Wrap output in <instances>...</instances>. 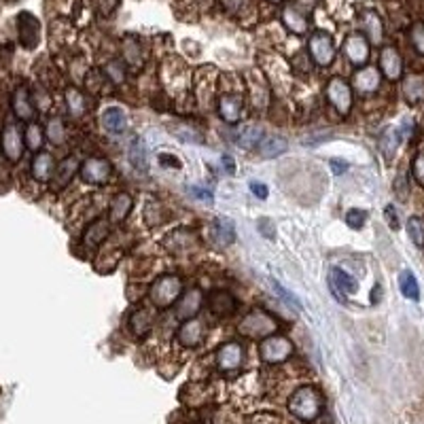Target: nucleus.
I'll list each match as a JSON object with an SVG mask.
<instances>
[{
    "label": "nucleus",
    "instance_id": "obj_47",
    "mask_svg": "<svg viewBox=\"0 0 424 424\" xmlns=\"http://www.w3.org/2000/svg\"><path fill=\"white\" fill-rule=\"evenodd\" d=\"M159 162H162V166H170V168H180V159L170 155V153H164V155H159Z\"/></svg>",
    "mask_w": 424,
    "mask_h": 424
},
{
    "label": "nucleus",
    "instance_id": "obj_30",
    "mask_svg": "<svg viewBox=\"0 0 424 424\" xmlns=\"http://www.w3.org/2000/svg\"><path fill=\"white\" fill-rule=\"evenodd\" d=\"M399 142H401V136H399V131H396L394 127H388L382 138H380V151L386 159H392L396 149H399Z\"/></svg>",
    "mask_w": 424,
    "mask_h": 424
},
{
    "label": "nucleus",
    "instance_id": "obj_6",
    "mask_svg": "<svg viewBox=\"0 0 424 424\" xmlns=\"http://www.w3.org/2000/svg\"><path fill=\"white\" fill-rule=\"evenodd\" d=\"M327 100L333 109L339 113V115H348L350 109H352V87L343 81L339 76H333L331 81L327 83Z\"/></svg>",
    "mask_w": 424,
    "mask_h": 424
},
{
    "label": "nucleus",
    "instance_id": "obj_54",
    "mask_svg": "<svg viewBox=\"0 0 424 424\" xmlns=\"http://www.w3.org/2000/svg\"><path fill=\"white\" fill-rule=\"evenodd\" d=\"M7 3H15V0H7Z\"/></svg>",
    "mask_w": 424,
    "mask_h": 424
},
{
    "label": "nucleus",
    "instance_id": "obj_7",
    "mask_svg": "<svg viewBox=\"0 0 424 424\" xmlns=\"http://www.w3.org/2000/svg\"><path fill=\"white\" fill-rule=\"evenodd\" d=\"M81 180L87 184H106L113 176V168L111 162L104 157H89L81 166Z\"/></svg>",
    "mask_w": 424,
    "mask_h": 424
},
{
    "label": "nucleus",
    "instance_id": "obj_5",
    "mask_svg": "<svg viewBox=\"0 0 424 424\" xmlns=\"http://www.w3.org/2000/svg\"><path fill=\"white\" fill-rule=\"evenodd\" d=\"M308 49H310V56H312L316 66L325 68V66H331L335 60V43H333V36L329 32L318 30L316 34H312Z\"/></svg>",
    "mask_w": 424,
    "mask_h": 424
},
{
    "label": "nucleus",
    "instance_id": "obj_33",
    "mask_svg": "<svg viewBox=\"0 0 424 424\" xmlns=\"http://www.w3.org/2000/svg\"><path fill=\"white\" fill-rule=\"evenodd\" d=\"M43 140H45V131L39 123H30L25 127V134H23V142L30 151H41L43 147Z\"/></svg>",
    "mask_w": 424,
    "mask_h": 424
},
{
    "label": "nucleus",
    "instance_id": "obj_38",
    "mask_svg": "<svg viewBox=\"0 0 424 424\" xmlns=\"http://www.w3.org/2000/svg\"><path fill=\"white\" fill-rule=\"evenodd\" d=\"M407 235L416 246H424V221L420 217H412L407 221Z\"/></svg>",
    "mask_w": 424,
    "mask_h": 424
},
{
    "label": "nucleus",
    "instance_id": "obj_26",
    "mask_svg": "<svg viewBox=\"0 0 424 424\" xmlns=\"http://www.w3.org/2000/svg\"><path fill=\"white\" fill-rule=\"evenodd\" d=\"M78 170V162L76 157H66L64 162L56 168V172H53V180H56V187H66V184L70 182V178L74 176V172Z\"/></svg>",
    "mask_w": 424,
    "mask_h": 424
},
{
    "label": "nucleus",
    "instance_id": "obj_13",
    "mask_svg": "<svg viewBox=\"0 0 424 424\" xmlns=\"http://www.w3.org/2000/svg\"><path fill=\"white\" fill-rule=\"evenodd\" d=\"M11 106H13L15 117L21 119V121H30V119H34V115H36L32 96H30V92H28V87H25V85H19V87L13 92Z\"/></svg>",
    "mask_w": 424,
    "mask_h": 424
},
{
    "label": "nucleus",
    "instance_id": "obj_22",
    "mask_svg": "<svg viewBox=\"0 0 424 424\" xmlns=\"http://www.w3.org/2000/svg\"><path fill=\"white\" fill-rule=\"evenodd\" d=\"M219 115L223 117V121L227 123H235L237 119H240L242 115V102L240 98L235 96H221L219 98Z\"/></svg>",
    "mask_w": 424,
    "mask_h": 424
},
{
    "label": "nucleus",
    "instance_id": "obj_45",
    "mask_svg": "<svg viewBox=\"0 0 424 424\" xmlns=\"http://www.w3.org/2000/svg\"><path fill=\"white\" fill-rule=\"evenodd\" d=\"M96 3V9L102 13V15H109L115 7H117V0H94Z\"/></svg>",
    "mask_w": 424,
    "mask_h": 424
},
{
    "label": "nucleus",
    "instance_id": "obj_12",
    "mask_svg": "<svg viewBox=\"0 0 424 424\" xmlns=\"http://www.w3.org/2000/svg\"><path fill=\"white\" fill-rule=\"evenodd\" d=\"M17 25H19V43L25 49H34L41 41V25L36 17L30 13H21L17 17Z\"/></svg>",
    "mask_w": 424,
    "mask_h": 424
},
{
    "label": "nucleus",
    "instance_id": "obj_41",
    "mask_svg": "<svg viewBox=\"0 0 424 424\" xmlns=\"http://www.w3.org/2000/svg\"><path fill=\"white\" fill-rule=\"evenodd\" d=\"M365 221H367V212L361 210V208H350V210L346 212V223H348V227H352V229H361V227L365 225Z\"/></svg>",
    "mask_w": 424,
    "mask_h": 424
},
{
    "label": "nucleus",
    "instance_id": "obj_43",
    "mask_svg": "<svg viewBox=\"0 0 424 424\" xmlns=\"http://www.w3.org/2000/svg\"><path fill=\"white\" fill-rule=\"evenodd\" d=\"M412 170H414L416 180H418L420 184H424V153H422V155H418V157L414 159V166H412Z\"/></svg>",
    "mask_w": 424,
    "mask_h": 424
},
{
    "label": "nucleus",
    "instance_id": "obj_53",
    "mask_svg": "<svg viewBox=\"0 0 424 424\" xmlns=\"http://www.w3.org/2000/svg\"><path fill=\"white\" fill-rule=\"evenodd\" d=\"M270 3H282V0H270Z\"/></svg>",
    "mask_w": 424,
    "mask_h": 424
},
{
    "label": "nucleus",
    "instance_id": "obj_10",
    "mask_svg": "<svg viewBox=\"0 0 424 424\" xmlns=\"http://www.w3.org/2000/svg\"><path fill=\"white\" fill-rule=\"evenodd\" d=\"M329 288L333 297L343 304L346 299H343V293H357L359 290V282L354 276H350L348 272H343L341 268H333L331 270V282H329Z\"/></svg>",
    "mask_w": 424,
    "mask_h": 424
},
{
    "label": "nucleus",
    "instance_id": "obj_23",
    "mask_svg": "<svg viewBox=\"0 0 424 424\" xmlns=\"http://www.w3.org/2000/svg\"><path fill=\"white\" fill-rule=\"evenodd\" d=\"M153 321H155L153 312H151L149 308H140V310H136L134 314H131V318H129V329H131V333H134L136 337H142V335H147V333L151 331Z\"/></svg>",
    "mask_w": 424,
    "mask_h": 424
},
{
    "label": "nucleus",
    "instance_id": "obj_51",
    "mask_svg": "<svg viewBox=\"0 0 424 424\" xmlns=\"http://www.w3.org/2000/svg\"><path fill=\"white\" fill-rule=\"evenodd\" d=\"M223 3H225V7H227L229 11H237L240 7L246 5V0H223Z\"/></svg>",
    "mask_w": 424,
    "mask_h": 424
},
{
    "label": "nucleus",
    "instance_id": "obj_17",
    "mask_svg": "<svg viewBox=\"0 0 424 424\" xmlns=\"http://www.w3.org/2000/svg\"><path fill=\"white\" fill-rule=\"evenodd\" d=\"M202 308V290L200 288H189L187 293L182 295L180 304L176 306V318L178 321H187L193 318Z\"/></svg>",
    "mask_w": 424,
    "mask_h": 424
},
{
    "label": "nucleus",
    "instance_id": "obj_35",
    "mask_svg": "<svg viewBox=\"0 0 424 424\" xmlns=\"http://www.w3.org/2000/svg\"><path fill=\"white\" fill-rule=\"evenodd\" d=\"M66 106H68L70 115H74V117L83 115V111H85V98H83V94L78 92L76 87H68L66 89Z\"/></svg>",
    "mask_w": 424,
    "mask_h": 424
},
{
    "label": "nucleus",
    "instance_id": "obj_8",
    "mask_svg": "<svg viewBox=\"0 0 424 424\" xmlns=\"http://www.w3.org/2000/svg\"><path fill=\"white\" fill-rule=\"evenodd\" d=\"M0 147H3V153L7 157V162L11 164H17L21 155H23V149H25V142H23V136L21 131L15 123H7L3 134H0Z\"/></svg>",
    "mask_w": 424,
    "mask_h": 424
},
{
    "label": "nucleus",
    "instance_id": "obj_2",
    "mask_svg": "<svg viewBox=\"0 0 424 424\" xmlns=\"http://www.w3.org/2000/svg\"><path fill=\"white\" fill-rule=\"evenodd\" d=\"M182 290V282L178 276L174 274H166V276H159L149 290V297L157 308H170Z\"/></svg>",
    "mask_w": 424,
    "mask_h": 424
},
{
    "label": "nucleus",
    "instance_id": "obj_32",
    "mask_svg": "<svg viewBox=\"0 0 424 424\" xmlns=\"http://www.w3.org/2000/svg\"><path fill=\"white\" fill-rule=\"evenodd\" d=\"M259 145H261V155L268 157V159H274L286 151V138H280V136H268Z\"/></svg>",
    "mask_w": 424,
    "mask_h": 424
},
{
    "label": "nucleus",
    "instance_id": "obj_28",
    "mask_svg": "<svg viewBox=\"0 0 424 424\" xmlns=\"http://www.w3.org/2000/svg\"><path fill=\"white\" fill-rule=\"evenodd\" d=\"M127 157H129V164L134 166L138 172H145L149 168V164H147V147L142 145V138L136 136L134 140H131Z\"/></svg>",
    "mask_w": 424,
    "mask_h": 424
},
{
    "label": "nucleus",
    "instance_id": "obj_27",
    "mask_svg": "<svg viewBox=\"0 0 424 424\" xmlns=\"http://www.w3.org/2000/svg\"><path fill=\"white\" fill-rule=\"evenodd\" d=\"M282 21L284 25L290 30V32H295V34H304L308 30V19L306 15H301L295 7H286L282 11Z\"/></svg>",
    "mask_w": 424,
    "mask_h": 424
},
{
    "label": "nucleus",
    "instance_id": "obj_36",
    "mask_svg": "<svg viewBox=\"0 0 424 424\" xmlns=\"http://www.w3.org/2000/svg\"><path fill=\"white\" fill-rule=\"evenodd\" d=\"M235 140L242 149H251V147H257L263 140V131L259 127H244V129H240V134H237Z\"/></svg>",
    "mask_w": 424,
    "mask_h": 424
},
{
    "label": "nucleus",
    "instance_id": "obj_9",
    "mask_svg": "<svg viewBox=\"0 0 424 424\" xmlns=\"http://www.w3.org/2000/svg\"><path fill=\"white\" fill-rule=\"evenodd\" d=\"M244 361V350L237 341H227L217 352V367L219 371H235L240 369Z\"/></svg>",
    "mask_w": 424,
    "mask_h": 424
},
{
    "label": "nucleus",
    "instance_id": "obj_14",
    "mask_svg": "<svg viewBox=\"0 0 424 424\" xmlns=\"http://www.w3.org/2000/svg\"><path fill=\"white\" fill-rule=\"evenodd\" d=\"M176 339L182 348H198L204 339V323L195 321V318H187V321L180 325Z\"/></svg>",
    "mask_w": 424,
    "mask_h": 424
},
{
    "label": "nucleus",
    "instance_id": "obj_21",
    "mask_svg": "<svg viewBox=\"0 0 424 424\" xmlns=\"http://www.w3.org/2000/svg\"><path fill=\"white\" fill-rule=\"evenodd\" d=\"M109 229H111V223L106 219H98L96 223H92L87 227V231L83 233V244L87 248H96L102 244V240H106L109 237Z\"/></svg>",
    "mask_w": 424,
    "mask_h": 424
},
{
    "label": "nucleus",
    "instance_id": "obj_25",
    "mask_svg": "<svg viewBox=\"0 0 424 424\" xmlns=\"http://www.w3.org/2000/svg\"><path fill=\"white\" fill-rule=\"evenodd\" d=\"M131 204H134V200H131L129 193H119L113 198L111 202V223H121L125 221V217L129 215L131 210Z\"/></svg>",
    "mask_w": 424,
    "mask_h": 424
},
{
    "label": "nucleus",
    "instance_id": "obj_19",
    "mask_svg": "<svg viewBox=\"0 0 424 424\" xmlns=\"http://www.w3.org/2000/svg\"><path fill=\"white\" fill-rule=\"evenodd\" d=\"M102 125L109 134L121 136L125 131V113L119 106H109V109L102 113Z\"/></svg>",
    "mask_w": 424,
    "mask_h": 424
},
{
    "label": "nucleus",
    "instance_id": "obj_24",
    "mask_svg": "<svg viewBox=\"0 0 424 424\" xmlns=\"http://www.w3.org/2000/svg\"><path fill=\"white\" fill-rule=\"evenodd\" d=\"M363 25H365V32H367L369 41L374 43V45H380V43H382V36H384L382 19H380L374 11H367V13H363Z\"/></svg>",
    "mask_w": 424,
    "mask_h": 424
},
{
    "label": "nucleus",
    "instance_id": "obj_40",
    "mask_svg": "<svg viewBox=\"0 0 424 424\" xmlns=\"http://www.w3.org/2000/svg\"><path fill=\"white\" fill-rule=\"evenodd\" d=\"M410 41L414 45V49L420 53V56H424V23L416 21L412 28H410Z\"/></svg>",
    "mask_w": 424,
    "mask_h": 424
},
{
    "label": "nucleus",
    "instance_id": "obj_48",
    "mask_svg": "<svg viewBox=\"0 0 424 424\" xmlns=\"http://www.w3.org/2000/svg\"><path fill=\"white\" fill-rule=\"evenodd\" d=\"M248 187H251V191H253L257 198H261V200L268 198V187H265V184H261V182H251Z\"/></svg>",
    "mask_w": 424,
    "mask_h": 424
},
{
    "label": "nucleus",
    "instance_id": "obj_49",
    "mask_svg": "<svg viewBox=\"0 0 424 424\" xmlns=\"http://www.w3.org/2000/svg\"><path fill=\"white\" fill-rule=\"evenodd\" d=\"M384 212H386V221L390 223V227H392V229H399V221H396L394 206H386V208H384Z\"/></svg>",
    "mask_w": 424,
    "mask_h": 424
},
{
    "label": "nucleus",
    "instance_id": "obj_37",
    "mask_svg": "<svg viewBox=\"0 0 424 424\" xmlns=\"http://www.w3.org/2000/svg\"><path fill=\"white\" fill-rule=\"evenodd\" d=\"M47 138L53 142V145H62L64 138H66V127H64V121L60 117H51L49 123H47Z\"/></svg>",
    "mask_w": 424,
    "mask_h": 424
},
{
    "label": "nucleus",
    "instance_id": "obj_18",
    "mask_svg": "<svg viewBox=\"0 0 424 424\" xmlns=\"http://www.w3.org/2000/svg\"><path fill=\"white\" fill-rule=\"evenodd\" d=\"M53 172H56V159H53L51 153H36V157L32 159V166H30V174L34 180L39 182H47Z\"/></svg>",
    "mask_w": 424,
    "mask_h": 424
},
{
    "label": "nucleus",
    "instance_id": "obj_1",
    "mask_svg": "<svg viewBox=\"0 0 424 424\" xmlns=\"http://www.w3.org/2000/svg\"><path fill=\"white\" fill-rule=\"evenodd\" d=\"M288 412L304 422H312L323 412V394L314 386H301L290 394Z\"/></svg>",
    "mask_w": 424,
    "mask_h": 424
},
{
    "label": "nucleus",
    "instance_id": "obj_29",
    "mask_svg": "<svg viewBox=\"0 0 424 424\" xmlns=\"http://www.w3.org/2000/svg\"><path fill=\"white\" fill-rule=\"evenodd\" d=\"M403 94H405V100H407L410 104L422 102V100H424V78H422V76H410V78H405Z\"/></svg>",
    "mask_w": 424,
    "mask_h": 424
},
{
    "label": "nucleus",
    "instance_id": "obj_44",
    "mask_svg": "<svg viewBox=\"0 0 424 424\" xmlns=\"http://www.w3.org/2000/svg\"><path fill=\"white\" fill-rule=\"evenodd\" d=\"M251 424H284L280 418L272 416V414H259L251 420Z\"/></svg>",
    "mask_w": 424,
    "mask_h": 424
},
{
    "label": "nucleus",
    "instance_id": "obj_39",
    "mask_svg": "<svg viewBox=\"0 0 424 424\" xmlns=\"http://www.w3.org/2000/svg\"><path fill=\"white\" fill-rule=\"evenodd\" d=\"M272 286H274V290H276V293H278V297H282V301L290 308V310H295V312H301L304 310V306H301V301L293 295V293H290V290H286L284 286H280L276 280L272 282Z\"/></svg>",
    "mask_w": 424,
    "mask_h": 424
},
{
    "label": "nucleus",
    "instance_id": "obj_20",
    "mask_svg": "<svg viewBox=\"0 0 424 424\" xmlns=\"http://www.w3.org/2000/svg\"><path fill=\"white\" fill-rule=\"evenodd\" d=\"M380 87V74L376 68H363L354 74V89L361 94H374Z\"/></svg>",
    "mask_w": 424,
    "mask_h": 424
},
{
    "label": "nucleus",
    "instance_id": "obj_34",
    "mask_svg": "<svg viewBox=\"0 0 424 424\" xmlns=\"http://www.w3.org/2000/svg\"><path fill=\"white\" fill-rule=\"evenodd\" d=\"M215 237L221 246H227L235 240V231H233V223L229 219H217V227H215Z\"/></svg>",
    "mask_w": 424,
    "mask_h": 424
},
{
    "label": "nucleus",
    "instance_id": "obj_11",
    "mask_svg": "<svg viewBox=\"0 0 424 424\" xmlns=\"http://www.w3.org/2000/svg\"><path fill=\"white\" fill-rule=\"evenodd\" d=\"M343 53H346V58L350 64L354 66H365L367 60H369V41L354 32L346 39V43H343Z\"/></svg>",
    "mask_w": 424,
    "mask_h": 424
},
{
    "label": "nucleus",
    "instance_id": "obj_31",
    "mask_svg": "<svg viewBox=\"0 0 424 424\" xmlns=\"http://www.w3.org/2000/svg\"><path fill=\"white\" fill-rule=\"evenodd\" d=\"M399 288H401L403 297H407V299H412V301H418V299H420L418 280H416V276H414L410 270H403V272H401V276H399Z\"/></svg>",
    "mask_w": 424,
    "mask_h": 424
},
{
    "label": "nucleus",
    "instance_id": "obj_52",
    "mask_svg": "<svg viewBox=\"0 0 424 424\" xmlns=\"http://www.w3.org/2000/svg\"><path fill=\"white\" fill-rule=\"evenodd\" d=\"M223 166H225V170H227V172H235V166H233V157H229V155H223Z\"/></svg>",
    "mask_w": 424,
    "mask_h": 424
},
{
    "label": "nucleus",
    "instance_id": "obj_3",
    "mask_svg": "<svg viewBox=\"0 0 424 424\" xmlns=\"http://www.w3.org/2000/svg\"><path fill=\"white\" fill-rule=\"evenodd\" d=\"M242 335H248V337H268L272 333L278 331V321L263 310H253L251 314H246L242 318V323L237 325Z\"/></svg>",
    "mask_w": 424,
    "mask_h": 424
},
{
    "label": "nucleus",
    "instance_id": "obj_46",
    "mask_svg": "<svg viewBox=\"0 0 424 424\" xmlns=\"http://www.w3.org/2000/svg\"><path fill=\"white\" fill-rule=\"evenodd\" d=\"M187 191L195 198V200H202V202H212V193L208 189H202V187H187Z\"/></svg>",
    "mask_w": 424,
    "mask_h": 424
},
{
    "label": "nucleus",
    "instance_id": "obj_4",
    "mask_svg": "<svg viewBox=\"0 0 424 424\" xmlns=\"http://www.w3.org/2000/svg\"><path fill=\"white\" fill-rule=\"evenodd\" d=\"M261 359L268 365H278L284 363L290 354H293V343L284 335H268L261 341Z\"/></svg>",
    "mask_w": 424,
    "mask_h": 424
},
{
    "label": "nucleus",
    "instance_id": "obj_16",
    "mask_svg": "<svg viewBox=\"0 0 424 424\" xmlns=\"http://www.w3.org/2000/svg\"><path fill=\"white\" fill-rule=\"evenodd\" d=\"M208 306H210V312L215 314V316H219V318H227V316H231V314L235 312L237 301H235V297L229 293V290L219 288V290H215V293L210 295Z\"/></svg>",
    "mask_w": 424,
    "mask_h": 424
},
{
    "label": "nucleus",
    "instance_id": "obj_15",
    "mask_svg": "<svg viewBox=\"0 0 424 424\" xmlns=\"http://www.w3.org/2000/svg\"><path fill=\"white\" fill-rule=\"evenodd\" d=\"M380 68L388 81H399L403 74V60L394 47H384L380 53Z\"/></svg>",
    "mask_w": 424,
    "mask_h": 424
},
{
    "label": "nucleus",
    "instance_id": "obj_42",
    "mask_svg": "<svg viewBox=\"0 0 424 424\" xmlns=\"http://www.w3.org/2000/svg\"><path fill=\"white\" fill-rule=\"evenodd\" d=\"M104 72H106V76H109L115 85H119V83L125 81V70H123V66L117 64V62H111L109 66L104 68Z\"/></svg>",
    "mask_w": 424,
    "mask_h": 424
},
{
    "label": "nucleus",
    "instance_id": "obj_50",
    "mask_svg": "<svg viewBox=\"0 0 424 424\" xmlns=\"http://www.w3.org/2000/svg\"><path fill=\"white\" fill-rule=\"evenodd\" d=\"M348 170V164L343 159H331V172L333 174H343Z\"/></svg>",
    "mask_w": 424,
    "mask_h": 424
}]
</instances>
